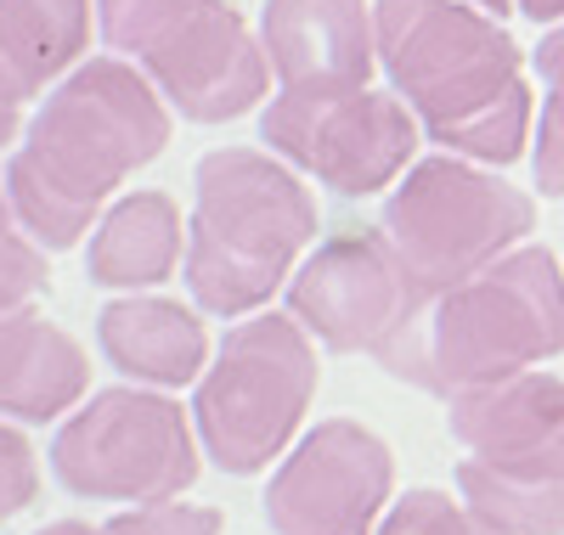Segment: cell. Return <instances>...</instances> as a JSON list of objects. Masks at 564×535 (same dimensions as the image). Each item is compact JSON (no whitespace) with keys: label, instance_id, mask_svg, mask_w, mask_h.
<instances>
[{"label":"cell","instance_id":"1","mask_svg":"<svg viewBox=\"0 0 564 535\" xmlns=\"http://www.w3.org/2000/svg\"><path fill=\"white\" fill-rule=\"evenodd\" d=\"M170 148L164 90L124 57H85L52 85L7 164V192L23 231L63 254L97 226L113 186Z\"/></svg>","mask_w":564,"mask_h":535},{"label":"cell","instance_id":"2","mask_svg":"<svg viewBox=\"0 0 564 535\" xmlns=\"http://www.w3.org/2000/svg\"><path fill=\"white\" fill-rule=\"evenodd\" d=\"M379 68L423 135L475 164H520L536 141L525 52L475 0H372Z\"/></svg>","mask_w":564,"mask_h":535},{"label":"cell","instance_id":"3","mask_svg":"<svg viewBox=\"0 0 564 535\" xmlns=\"http://www.w3.org/2000/svg\"><path fill=\"white\" fill-rule=\"evenodd\" d=\"M316 242V198L289 159L220 148L193 175L186 220V287L209 316H254L289 287Z\"/></svg>","mask_w":564,"mask_h":535},{"label":"cell","instance_id":"4","mask_svg":"<svg viewBox=\"0 0 564 535\" xmlns=\"http://www.w3.org/2000/svg\"><path fill=\"white\" fill-rule=\"evenodd\" d=\"M553 356H564V271L553 249L520 242L480 276L446 287L384 372L452 401L457 389L531 372Z\"/></svg>","mask_w":564,"mask_h":535},{"label":"cell","instance_id":"5","mask_svg":"<svg viewBox=\"0 0 564 535\" xmlns=\"http://www.w3.org/2000/svg\"><path fill=\"white\" fill-rule=\"evenodd\" d=\"M108 52L135 57L164 102L193 124H226L260 108L271 57L231 0H97Z\"/></svg>","mask_w":564,"mask_h":535},{"label":"cell","instance_id":"6","mask_svg":"<svg viewBox=\"0 0 564 535\" xmlns=\"http://www.w3.org/2000/svg\"><path fill=\"white\" fill-rule=\"evenodd\" d=\"M316 345L294 316L254 310L220 338L215 361L198 378L193 423L204 457L220 473H260L289 451L311 401H316Z\"/></svg>","mask_w":564,"mask_h":535},{"label":"cell","instance_id":"7","mask_svg":"<svg viewBox=\"0 0 564 535\" xmlns=\"http://www.w3.org/2000/svg\"><path fill=\"white\" fill-rule=\"evenodd\" d=\"M379 231L423 282V294L441 299L446 287L480 276L502 254H513L536 231L531 192L491 175L475 159L435 153L417 159L379 215Z\"/></svg>","mask_w":564,"mask_h":535},{"label":"cell","instance_id":"8","mask_svg":"<svg viewBox=\"0 0 564 535\" xmlns=\"http://www.w3.org/2000/svg\"><path fill=\"white\" fill-rule=\"evenodd\" d=\"M198 423L159 389H102L52 440L63 491L90 502H170L198 479Z\"/></svg>","mask_w":564,"mask_h":535},{"label":"cell","instance_id":"9","mask_svg":"<svg viewBox=\"0 0 564 535\" xmlns=\"http://www.w3.org/2000/svg\"><path fill=\"white\" fill-rule=\"evenodd\" d=\"M430 294L390 249L384 231H339L316 242V254L289 282V316L334 356H379L384 367L406 350Z\"/></svg>","mask_w":564,"mask_h":535},{"label":"cell","instance_id":"10","mask_svg":"<svg viewBox=\"0 0 564 535\" xmlns=\"http://www.w3.org/2000/svg\"><path fill=\"white\" fill-rule=\"evenodd\" d=\"M417 113L390 90L372 85H327V90H282L260 119V141L276 159L316 175L322 186L367 198L412 170Z\"/></svg>","mask_w":564,"mask_h":535},{"label":"cell","instance_id":"11","mask_svg":"<svg viewBox=\"0 0 564 535\" xmlns=\"http://www.w3.org/2000/svg\"><path fill=\"white\" fill-rule=\"evenodd\" d=\"M395 462L372 428L327 417L282 457L265 484L271 535H372L390 513Z\"/></svg>","mask_w":564,"mask_h":535},{"label":"cell","instance_id":"12","mask_svg":"<svg viewBox=\"0 0 564 535\" xmlns=\"http://www.w3.org/2000/svg\"><path fill=\"white\" fill-rule=\"evenodd\" d=\"M452 440L491 473L564 479V378L531 367L446 401Z\"/></svg>","mask_w":564,"mask_h":535},{"label":"cell","instance_id":"13","mask_svg":"<svg viewBox=\"0 0 564 535\" xmlns=\"http://www.w3.org/2000/svg\"><path fill=\"white\" fill-rule=\"evenodd\" d=\"M260 45L282 90L367 85L379 68V29L367 0H265Z\"/></svg>","mask_w":564,"mask_h":535},{"label":"cell","instance_id":"14","mask_svg":"<svg viewBox=\"0 0 564 535\" xmlns=\"http://www.w3.org/2000/svg\"><path fill=\"white\" fill-rule=\"evenodd\" d=\"M90 389V361L79 338L45 321L34 305L0 316V417L52 423L74 412Z\"/></svg>","mask_w":564,"mask_h":535},{"label":"cell","instance_id":"15","mask_svg":"<svg viewBox=\"0 0 564 535\" xmlns=\"http://www.w3.org/2000/svg\"><path fill=\"white\" fill-rule=\"evenodd\" d=\"M97 345L113 361V372L135 378L141 389L198 383L209 367V332H204L198 310H186L175 299H153V294H130V299L102 305Z\"/></svg>","mask_w":564,"mask_h":535},{"label":"cell","instance_id":"16","mask_svg":"<svg viewBox=\"0 0 564 535\" xmlns=\"http://www.w3.org/2000/svg\"><path fill=\"white\" fill-rule=\"evenodd\" d=\"M90 52V0H0V102H34Z\"/></svg>","mask_w":564,"mask_h":535},{"label":"cell","instance_id":"17","mask_svg":"<svg viewBox=\"0 0 564 535\" xmlns=\"http://www.w3.org/2000/svg\"><path fill=\"white\" fill-rule=\"evenodd\" d=\"M181 254H186V226L175 198L170 192H130L90 231L85 276L97 287L141 294V287H159L164 276H175Z\"/></svg>","mask_w":564,"mask_h":535},{"label":"cell","instance_id":"18","mask_svg":"<svg viewBox=\"0 0 564 535\" xmlns=\"http://www.w3.org/2000/svg\"><path fill=\"white\" fill-rule=\"evenodd\" d=\"M457 491L502 535H564V479H508L463 457Z\"/></svg>","mask_w":564,"mask_h":535},{"label":"cell","instance_id":"19","mask_svg":"<svg viewBox=\"0 0 564 535\" xmlns=\"http://www.w3.org/2000/svg\"><path fill=\"white\" fill-rule=\"evenodd\" d=\"M536 74H542V119H536V186L547 198H564V23H553L536 45Z\"/></svg>","mask_w":564,"mask_h":535},{"label":"cell","instance_id":"20","mask_svg":"<svg viewBox=\"0 0 564 535\" xmlns=\"http://www.w3.org/2000/svg\"><path fill=\"white\" fill-rule=\"evenodd\" d=\"M45 287H52L45 249L23 231V220L12 209V192H7V181H0V316L34 305Z\"/></svg>","mask_w":564,"mask_h":535},{"label":"cell","instance_id":"21","mask_svg":"<svg viewBox=\"0 0 564 535\" xmlns=\"http://www.w3.org/2000/svg\"><path fill=\"white\" fill-rule=\"evenodd\" d=\"M372 535H502V529H491L475 507L452 502L446 491H406L401 502H390Z\"/></svg>","mask_w":564,"mask_h":535},{"label":"cell","instance_id":"22","mask_svg":"<svg viewBox=\"0 0 564 535\" xmlns=\"http://www.w3.org/2000/svg\"><path fill=\"white\" fill-rule=\"evenodd\" d=\"M108 535H220V513L215 507H193V502H141L108 518Z\"/></svg>","mask_w":564,"mask_h":535},{"label":"cell","instance_id":"23","mask_svg":"<svg viewBox=\"0 0 564 535\" xmlns=\"http://www.w3.org/2000/svg\"><path fill=\"white\" fill-rule=\"evenodd\" d=\"M40 496V462H34V446L12 423H0V524L18 518L29 502Z\"/></svg>","mask_w":564,"mask_h":535},{"label":"cell","instance_id":"24","mask_svg":"<svg viewBox=\"0 0 564 535\" xmlns=\"http://www.w3.org/2000/svg\"><path fill=\"white\" fill-rule=\"evenodd\" d=\"M513 12L553 29V23H564V0H513Z\"/></svg>","mask_w":564,"mask_h":535},{"label":"cell","instance_id":"25","mask_svg":"<svg viewBox=\"0 0 564 535\" xmlns=\"http://www.w3.org/2000/svg\"><path fill=\"white\" fill-rule=\"evenodd\" d=\"M34 535H108V524H85V518H57V524H45Z\"/></svg>","mask_w":564,"mask_h":535},{"label":"cell","instance_id":"26","mask_svg":"<svg viewBox=\"0 0 564 535\" xmlns=\"http://www.w3.org/2000/svg\"><path fill=\"white\" fill-rule=\"evenodd\" d=\"M18 130H23V108L18 102H0V148L18 141Z\"/></svg>","mask_w":564,"mask_h":535},{"label":"cell","instance_id":"27","mask_svg":"<svg viewBox=\"0 0 564 535\" xmlns=\"http://www.w3.org/2000/svg\"><path fill=\"white\" fill-rule=\"evenodd\" d=\"M475 7L491 12V18H508V12H513V0H475Z\"/></svg>","mask_w":564,"mask_h":535}]
</instances>
